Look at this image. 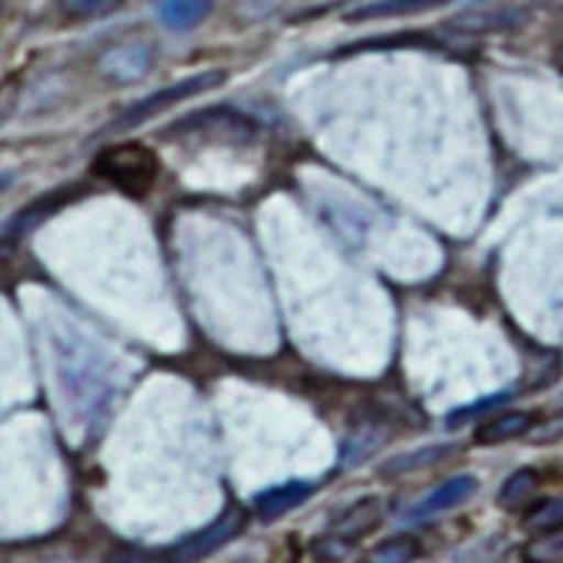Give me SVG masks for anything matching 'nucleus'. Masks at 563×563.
<instances>
[{
	"instance_id": "nucleus-1",
	"label": "nucleus",
	"mask_w": 563,
	"mask_h": 563,
	"mask_svg": "<svg viewBox=\"0 0 563 563\" xmlns=\"http://www.w3.org/2000/svg\"><path fill=\"white\" fill-rule=\"evenodd\" d=\"M93 173L108 180V184L119 186L122 192L141 198L158 180L161 164L153 150L144 147V144H113V147H104L97 155Z\"/></svg>"
},
{
	"instance_id": "nucleus-2",
	"label": "nucleus",
	"mask_w": 563,
	"mask_h": 563,
	"mask_svg": "<svg viewBox=\"0 0 563 563\" xmlns=\"http://www.w3.org/2000/svg\"><path fill=\"white\" fill-rule=\"evenodd\" d=\"M225 77H229L225 70H203V74L186 77L184 82L169 85V88L158 90V93H150V97H144V99H139L135 104H130V108L119 115V122L110 124V130H130V128H135V124L147 122V119L164 113V110L173 108V104L184 102V99L200 97V93H206V90L220 88V85L225 82Z\"/></svg>"
},
{
	"instance_id": "nucleus-3",
	"label": "nucleus",
	"mask_w": 563,
	"mask_h": 563,
	"mask_svg": "<svg viewBox=\"0 0 563 563\" xmlns=\"http://www.w3.org/2000/svg\"><path fill=\"white\" fill-rule=\"evenodd\" d=\"M245 525H249V512L238 505L229 507V510H225L218 521H211L206 530L195 532L192 538H186L184 544L175 547L173 555H169V561L173 563L200 561V558L211 555V552L220 550L223 544L234 541V538L245 530Z\"/></svg>"
},
{
	"instance_id": "nucleus-4",
	"label": "nucleus",
	"mask_w": 563,
	"mask_h": 563,
	"mask_svg": "<svg viewBox=\"0 0 563 563\" xmlns=\"http://www.w3.org/2000/svg\"><path fill=\"white\" fill-rule=\"evenodd\" d=\"M153 45L130 40V43L110 45L108 52L97 59V70L108 82L130 85L139 82L150 68H153Z\"/></svg>"
},
{
	"instance_id": "nucleus-5",
	"label": "nucleus",
	"mask_w": 563,
	"mask_h": 563,
	"mask_svg": "<svg viewBox=\"0 0 563 563\" xmlns=\"http://www.w3.org/2000/svg\"><path fill=\"white\" fill-rule=\"evenodd\" d=\"M527 14L516 7H471L465 12L454 14L449 26L465 34H487V32H507L525 23Z\"/></svg>"
},
{
	"instance_id": "nucleus-6",
	"label": "nucleus",
	"mask_w": 563,
	"mask_h": 563,
	"mask_svg": "<svg viewBox=\"0 0 563 563\" xmlns=\"http://www.w3.org/2000/svg\"><path fill=\"white\" fill-rule=\"evenodd\" d=\"M384 516H386L384 499H378V496H369V499L355 501L350 510L341 512L339 521H335L333 530H330V536H335V538H341V541H350V544H355L358 538L369 536V532L375 530L380 521H384Z\"/></svg>"
},
{
	"instance_id": "nucleus-7",
	"label": "nucleus",
	"mask_w": 563,
	"mask_h": 563,
	"mask_svg": "<svg viewBox=\"0 0 563 563\" xmlns=\"http://www.w3.org/2000/svg\"><path fill=\"white\" fill-rule=\"evenodd\" d=\"M476 487H479V482H476L474 476H467V474L454 476V479H449L445 485L437 487V490H431L429 496L420 501V505L411 507L409 519L422 521V519H431V516H437V512H442V510H451V507L462 505L467 496H474Z\"/></svg>"
},
{
	"instance_id": "nucleus-8",
	"label": "nucleus",
	"mask_w": 563,
	"mask_h": 563,
	"mask_svg": "<svg viewBox=\"0 0 563 563\" xmlns=\"http://www.w3.org/2000/svg\"><path fill=\"white\" fill-rule=\"evenodd\" d=\"M310 493H313V485H310V482H288V485L271 487V490L256 496L254 510L263 521H274L279 519V516H285L288 510H294V507H299L301 501L308 499Z\"/></svg>"
},
{
	"instance_id": "nucleus-9",
	"label": "nucleus",
	"mask_w": 563,
	"mask_h": 563,
	"mask_svg": "<svg viewBox=\"0 0 563 563\" xmlns=\"http://www.w3.org/2000/svg\"><path fill=\"white\" fill-rule=\"evenodd\" d=\"M451 0H372L366 7L352 9L344 14L346 23H366V20H386V18H404V14H420L429 9L445 7Z\"/></svg>"
},
{
	"instance_id": "nucleus-10",
	"label": "nucleus",
	"mask_w": 563,
	"mask_h": 563,
	"mask_svg": "<svg viewBox=\"0 0 563 563\" xmlns=\"http://www.w3.org/2000/svg\"><path fill=\"white\" fill-rule=\"evenodd\" d=\"M214 0H161L158 18L173 32H189L211 14Z\"/></svg>"
},
{
	"instance_id": "nucleus-11",
	"label": "nucleus",
	"mask_w": 563,
	"mask_h": 563,
	"mask_svg": "<svg viewBox=\"0 0 563 563\" xmlns=\"http://www.w3.org/2000/svg\"><path fill=\"white\" fill-rule=\"evenodd\" d=\"M454 451H456L454 442H440V445H431V449H417L411 451V454H400L386 460L384 465H380L378 474L384 476V479H397V476H404V474H415V471H420V467L437 465L440 460L454 454Z\"/></svg>"
},
{
	"instance_id": "nucleus-12",
	"label": "nucleus",
	"mask_w": 563,
	"mask_h": 563,
	"mask_svg": "<svg viewBox=\"0 0 563 563\" xmlns=\"http://www.w3.org/2000/svg\"><path fill=\"white\" fill-rule=\"evenodd\" d=\"M532 420L536 417L530 411H505V415L493 417L490 422H485L479 431H476V442L479 445H496V442H507L512 437H521L532 429Z\"/></svg>"
},
{
	"instance_id": "nucleus-13",
	"label": "nucleus",
	"mask_w": 563,
	"mask_h": 563,
	"mask_svg": "<svg viewBox=\"0 0 563 563\" xmlns=\"http://www.w3.org/2000/svg\"><path fill=\"white\" fill-rule=\"evenodd\" d=\"M538 485H541V479H538L536 471H530V467L516 471V474L505 482V487H501L499 505L505 507V510H521L527 501L536 499Z\"/></svg>"
},
{
	"instance_id": "nucleus-14",
	"label": "nucleus",
	"mask_w": 563,
	"mask_h": 563,
	"mask_svg": "<svg viewBox=\"0 0 563 563\" xmlns=\"http://www.w3.org/2000/svg\"><path fill=\"white\" fill-rule=\"evenodd\" d=\"M420 555V544L409 536H395L380 541L378 547H372L358 563H411Z\"/></svg>"
},
{
	"instance_id": "nucleus-15",
	"label": "nucleus",
	"mask_w": 563,
	"mask_h": 563,
	"mask_svg": "<svg viewBox=\"0 0 563 563\" xmlns=\"http://www.w3.org/2000/svg\"><path fill=\"white\" fill-rule=\"evenodd\" d=\"M521 558L525 563H563V527L527 541Z\"/></svg>"
},
{
	"instance_id": "nucleus-16",
	"label": "nucleus",
	"mask_w": 563,
	"mask_h": 563,
	"mask_svg": "<svg viewBox=\"0 0 563 563\" xmlns=\"http://www.w3.org/2000/svg\"><path fill=\"white\" fill-rule=\"evenodd\" d=\"M525 527L532 532H550L563 527V499H550L530 512L525 519Z\"/></svg>"
},
{
	"instance_id": "nucleus-17",
	"label": "nucleus",
	"mask_w": 563,
	"mask_h": 563,
	"mask_svg": "<svg viewBox=\"0 0 563 563\" xmlns=\"http://www.w3.org/2000/svg\"><path fill=\"white\" fill-rule=\"evenodd\" d=\"M119 3H122V0H59L63 12L70 14V18H79V20L108 14L110 9H115Z\"/></svg>"
},
{
	"instance_id": "nucleus-18",
	"label": "nucleus",
	"mask_w": 563,
	"mask_h": 563,
	"mask_svg": "<svg viewBox=\"0 0 563 563\" xmlns=\"http://www.w3.org/2000/svg\"><path fill=\"white\" fill-rule=\"evenodd\" d=\"M350 550H352L350 541H341V538H335V536H324L321 541H316V547H313L316 558H321V561H327V563L344 561L346 552Z\"/></svg>"
},
{
	"instance_id": "nucleus-19",
	"label": "nucleus",
	"mask_w": 563,
	"mask_h": 563,
	"mask_svg": "<svg viewBox=\"0 0 563 563\" xmlns=\"http://www.w3.org/2000/svg\"><path fill=\"white\" fill-rule=\"evenodd\" d=\"M507 397H510V391H505V395H496V397H487V400H482V404H476V406H467V409H460L456 415L449 417V426L451 429H456V426H462V422L471 420V417L482 415V411L490 409V406H499L501 400H507Z\"/></svg>"
},
{
	"instance_id": "nucleus-20",
	"label": "nucleus",
	"mask_w": 563,
	"mask_h": 563,
	"mask_svg": "<svg viewBox=\"0 0 563 563\" xmlns=\"http://www.w3.org/2000/svg\"><path fill=\"white\" fill-rule=\"evenodd\" d=\"M240 563H251V561H240Z\"/></svg>"
}]
</instances>
